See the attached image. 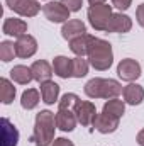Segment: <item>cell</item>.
Returning <instances> with one entry per match:
<instances>
[{
	"mask_svg": "<svg viewBox=\"0 0 144 146\" xmlns=\"http://www.w3.org/2000/svg\"><path fill=\"white\" fill-rule=\"evenodd\" d=\"M56 114H53L51 110H41L36 115V122H34V134L31 138V141L36 146H51L56 133Z\"/></svg>",
	"mask_w": 144,
	"mask_h": 146,
	"instance_id": "cell-1",
	"label": "cell"
},
{
	"mask_svg": "<svg viewBox=\"0 0 144 146\" xmlns=\"http://www.w3.org/2000/svg\"><path fill=\"white\" fill-rule=\"evenodd\" d=\"M124 92V87L112 78H92L85 85V94L90 99H115Z\"/></svg>",
	"mask_w": 144,
	"mask_h": 146,
	"instance_id": "cell-2",
	"label": "cell"
},
{
	"mask_svg": "<svg viewBox=\"0 0 144 146\" xmlns=\"http://www.w3.org/2000/svg\"><path fill=\"white\" fill-rule=\"evenodd\" d=\"M88 63L98 72H105L112 66L114 51H112V46L108 41L95 37V41L90 48V53H88Z\"/></svg>",
	"mask_w": 144,
	"mask_h": 146,
	"instance_id": "cell-3",
	"label": "cell"
},
{
	"mask_svg": "<svg viewBox=\"0 0 144 146\" xmlns=\"http://www.w3.org/2000/svg\"><path fill=\"white\" fill-rule=\"evenodd\" d=\"M87 15H88L90 26L95 31H107L108 22H110V19L114 15L112 5H108V3H95V5H90Z\"/></svg>",
	"mask_w": 144,
	"mask_h": 146,
	"instance_id": "cell-4",
	"label": "cell"
},
{
	"mask_svg": "<svg viewBox=\"0 0 144 146\" xmlns=\"http://www.w3.org/2000/svg\"><path fill=\"white\" fill-rule=\"evenodd\" d=\"M42 14L46 15L48 21H51L54 24H59V22L65 24V22L70 21V10L61 0L48 2L46 5H42Z\"/></svg>",
	"mask_w": 144,
	"mask_h": 146,
	"instance_id": "cell-5",
	"label": "cell"
},
{
	"mask_svg": "<svg viewBox=\"0 0 144 146\" xmlns=\"http://www.w3.org/2000/svg\"><path fill=\"white\" fill-rule=\"evenodd\" d=\"M7 7L22 17H34L39 14L41 5L37 0H5Z\"/></svg>",
	"mask_w": 144,
	"mask_h": 146,
	"instance_id": "cell-6",
	"label": "cell"
},
{
	"mask_svg": "<svg viewBox=\"0 0 144 146\" xmlns=\"http://www.w3.org/2000/svg\"><path fill=\"white\" fill-rule=\"evenodd\" d=\"M117 75L120 80L132 83L134 80H137L141 76V65L132 58H126L117 65Z\"/></svg>",
	"mask_w": 144,
	"mask_h": 146,
	"instance_id": "cell-7",
	"label": "cell"
},
{
	"mask_svg": "<svg viewBox=\"0 0 144 146\" xmlns=\"http://www.w3.org/2000/svg\"><path fill=\"white\" fill-rule=\"evenodd\" d=\"M73 112L78 119V122L81 126H90L93 124L95 117H97V109L95 104H92L90 100H78L76 106L73 107Z\"/></svg>",
	"mask_w": 144,
	"mask_h": 146,
	"instance_id": "cell-8",
	"label": "cell"
},
{
	"mask_svg": "<svg viewBox=\"0 0 144 146\" xmlns=\"http://www.w3.org/2000/svg\"><path fill=\"white\" fill-rule=\"evenodd\" d=\"M119 121H120L119 117H115V115L107 114V112L102 110V114H97V117H95V121H93L92 126L98 133H102V134H110V133H115L117 131Z\"/></svg>",
	"mask_w": 144,
	"mask_h": 146,
	"instance_id": "cell-9",
	"label": "cell"
},
{
	"mask_svg": "<svg viewBox=\"0 0 144 146\" xmlns=\"http://www.w3.org/2000/svg\"><path fill=\"white\" fill-rule=\"evenodd\" d=\"M15 51H17L19 58H31V56L36 54V51H37V41L31 34H24V36L17 37Z\"/></svg>",
	"mask_w": 144,
	"mask_h": 146,
	"instance_id": "cell-10",
	"label": "cell"
},
{
	"mask_svg": "<svg viewBox=\"0 0 144 146\" xmlns=\"http://www.w3.org/2000/svg\"><path fill=\"white\" fill-rule=\"evenodd\" d=\"M132 29V19L122 12L119 14H114L110 22H108L107 33H117V34H124V33H129Z\"/></svg>",
	"mask_w": 144,
	"mask_h": 146,
	"instance_id": "cell-11",
	"label": "cell"
},
{
	"mask_svg": "<svg viewBox=\"0 0 144 146\" xmlns=\"http://www.w3.org/2000/svg\"><path fill=\"white\" fill-rule=\"evenodd\" d=\"M78 119L71 109H58L56 112V126L63 133H71L76 126Z\"/></svg>",
	"mask_w": 144,
	"mask_h": 146,
	"instance_id": "cell-12",
	"label": "cell"
},
{
	"mask_svg": "<svg viewBox=\"0 0 144 146\" xmlns=\"http://www.w3.org/2000/svg\"><path fill=\"white\" fill-rule=\"evenodd\" d=\"M83 34H87V26L81 21H78V19H70L61 27V36L66 41H73V39L83 36Z\"/></svg>",
	"mask_w": 144,
	"mask_h": 146,
	"instance_id": "cell-13",
	"label": "cell"
},
{
	"mask_svg": "<svg viewBox=\"0 0 144 146\" xmlns=\"http://www.w3.org/2000/svg\"><path fill=\"white\" fill-rule=\"evenodd\" d=\"M2 31L7 36L20 37V36H24V34H27V22L22 21V19L9 17V19H5V22L2 26Z\"/></svg>",
	"mask_w": 144,
	"mask_h": 146,
	"instance_id": "cell-14",
	"label": "cell"
},
{
	"mask_svg": "<svg viewBox=\"0 0 144 146\" xmlns=\"http://www.w3.org/2000/svg\"><path fill=\"white\" fill-rule=\"evenodd\" d=\"M93 41H95L93 36L83 34V36H80V37H76V39H73V41H70V49H71V53H75L76 56H88Z\"/></svg>",
	"mask_w": 144,
	"mask_h": 146,
	"instance_id": "cell-15",
	"label": "cell"
},
{
	"mask_svg": "<svg viewBox=\"0 0 144 146\" xmlns=\"http://www.w3.org/2000/svg\"><path fill=\"white\" fill-rule=\"evenodd\" d=\"M124 102L129 106H139L144 100V88L137 83H129L124 87Z\"/></svg>",
	"mask_w": 144,
	"mask_h": 146,
	"instance_id": "cell-16",
	"label": "cell"
},
{
	"mask_svg": "<svg viewBox=\"0 0 144 146\" xmlns=\"http://www.w3.org/2000/svg\"><path fill=\"white\" fill-rule=\"evenodd\" d=\"M19 141V131L17 127L7 119H2V146H17Z\"/></svg>",
	"mask_w": 144,
	"mask_h": 146,
	"instance_id": "cell-17",
	"label": "cell"
},
{
	"mask_svg": "<svg viewBox=\"0 0 144 146\" xmlns=\"http://www.w3.org/2000/svg\"><path fill=\"white\" fill-rule=\"evenodd\" d=\"M31 70H32V76H34V80L39 82V83L51 80V76H53V73H54L53 66H51L48 61H44V60L34 61L32 66H31Z\"/></svg>",
	"mask_w": 144,
	"mask_h": 146,
	"instance_id": "cell-18",
	"label": "cell"
},
{
	"mask_svg": "<svg viewBox=\"0 0 144 146\" xmlns=\"http://www.w3.org/2000/svg\"><path fill=\"white\" fill-rule=\"evenodd\" d=\"M41 97H42V102L44 104L53 106L58 100V97H59V85L54 83L53 80L42 82L41 83Z\"/></svg>",
	"mask_w": 144,
	"mask_h": 146,
	"instance_id": "cell-19",
	"label": "cell"
},
{
	"mask_svg": "<svg viewBox=\"0 0 144 146\" xmlns=\"http://www.w3.org/2000/svg\"><path fill=\"white\" fill-rule=\"evenodd\" d=\"M10 78H12L15 83H19V85H29V83L34 80L32 70L27 68V66H24V65L14 66V68L10 70Z\"/></svg>",
	"mask_w": 144,
	"mask_h": 146,
	"instance_id": "cell-20",
	"label": "cell"
},
{
	"mask_svg": "<svg viewBox=\"0 0 144 146\" xmlns=\"http://www.w3.org/2000/svg\"><path fill=\"white\" fill-rule=\"evenodd\" d=\"M53 70L59 78H70L73 76L71 73V60L66 56H56L53 60Z\"/></svg>",
	"mask_w": 144,
	"mask_h": 146,
	"instance_id": "cell-21",
	"label": "cell"
},
{
	"mask_svg": "<svg viewBox=\"0 0 144 146\" xmlns=\"http://www.w3.org/2000/svg\"><path fill=\"white\" fill-rule=\"evenodd\" d=\"M39 100H41V97H39V92L36 88H27L20 95V106H22V109H26V110L36 109Z\"/></svg>",
	"mask_w": 144,
	"mask_h": 146,
	"instance_id": "cell-22",
	"label": "cell"
},
{
	"mask_svg": "<svg viewBox=\"0 0 144 146\" xmlns=\"http://www.w3.org/2000/svg\"><path fill=\"white\" fill-rule=\"evenodd\" d=\"M104 112L112 114V115H115V117L120 119V117L124 115V112H126V102L120 100L119 97H115V99H108L107 102L104 104Z\"/></svg>",
	"mask_w": 144,
	"mask_h": 146,
	"instance_id": "cell-23",
	"label": "cell"
},
{
	"mask_svg": "<svg viewBox=\"0 0 144 146\" xmlns=\"http://www.w3.org/2000/svg\"><path fill=\"white\" fill-rule=\"evenodd\" d=\"M0 97H2V102L3 104H10L15 99V87L7 78H2L0 80Z\"/></svg>",
	"mask_w": 144,
	"mask_h": 146,
	"instance_id": "cell-24",
	"label": "cell"
},
{
	"mask_svg": "<svg viewBox=\"0 0 144 146\" xmlns=\"http://www.w3.org/2000/svg\"><path fill=\"white\" fill-rule=\"evenodd\" d=\"M88 60H83V56H76L71 60V73L75 78H83L88 73Z\"/></svg>",
	"mask_w": 144,
	"mask_h": 146,
	"instance_id": "cell-25",
	"label": "cell"
},
{
	"mask_svg": "<svg viewBox=\"0 0 144 146\" xmlns=\"http://www.w3.org/2000/svg\"><path fill=\"white\" fill-rule=\"evenodd\" d=\"M15 56H17L15 42H12V41H2V42H0V60H2L3 63H9V61H12Z\"/></svg>",
	"mask_w": 144,
	"mask_h": 146,
	"instance_id": "cell-26",
	"label": "cell"
},
{
	"mask_svg": "<svg viewBox=\"0 0 144 146\" xmlns=\"http://www.w3.org/2000/svg\"><path fill=\"white\" fill-rule=\"evenodd\" d=\"M80 100V97L76 94H65L61 97V100H58V109H71L76 106V102Z\"/></svg>",
	"mask_w": 144,
	"mask_h": 146,
	"instance_id": "cell-27",
	"label": "cell"
},
{
	"mask_svg": "<svg viewBox=\"0 0 144 146\" xmlns=\"http://www.w3.org/2000/svg\"><path fill=\"white\" fill-rule=\"evenodd\" d=\"M61 2L68 7L70 12H78L81 9V5H83V0H61Z\"/></svg>",
	"mask_w": 144,
	"mask_h": 146,
	"instance_id": "cell-28",
	"label": "cell"
},
{
	"mask_svg": "<svg viewBox=\"0 0 144 146\" xmlns=\"http://www.w3.org/2000/svg\"><path fill=\"white\" fill-rule=\"evenodd\" d=\"M112 5L119 10H127L132 5V0H112Z\"/></svg>",
	"mask_w": 144,
	"mask_h": 146,
	"instance_id": "cell-29",
	"label": "cell"
},
{
	"mask_svg": "<svg viewBox=\"0 0 144 146\" xmlns=\"http://www.w3.org/2000/svg\"><path fill=\"white\" fill-rule=\"evenodd\" d=\"M136 21L141 27H144V3H141L136 10Z\"/></svg>",
	"mask_w": 144,
	"mask_h": 146,
	"instance_id": "cell-30",
	"label": "cell"
},
{
	"mask_svg": "<svg viewBox=\"0 0 144 146\" xmlns=\"http://www.w3.org/2000/svg\"><path fill=\"white\" fill-rule=\"evenodd\" d=\"M51 146H75V145H73V141L66 139V138H56Z\"/></svg>",
	"mask_w": 144,
	"mask_h": 146,
	"instance_id": "cell-31",
	"label": "cell"
},
{
	"mask_svg": "<svg viewBox=\"0 0 144 146\" xmlns=\"http://www.w3.org/2000/svg\"><path fill=\"white\" fill-rule=\"evenodd\" d=\"M136 141H137V145H141V146H144V127L137 133V138H136Z\"/></svg>",
	"mask_w": 144,
	"mask_h": 146,
	"instance_id": "cell-32",
	"label": "cell"
},
{
	"mask_svg": "<svg viewBox=\"0 0 144 146\" xmlns=\"http://www.w3.org/2000/svg\"><path fill=\"white\" fill-rule=\"evenodd\" d=\"M90 5H95V3H105V0H88Z\"/></svg>",
	"mask_w": 144,
	"mask_h": 146,
	"instance_id": "cell-33",
	"label": "cell"
}]
</instances>
